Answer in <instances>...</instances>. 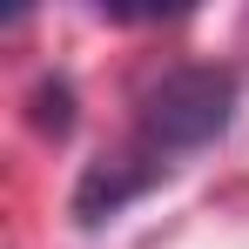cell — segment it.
I'll list each match as a JSON object with an SVG mask.
<instances>
[{
  "mask_svg": "<svg viewBox=\"0 0 249 249\" xmlns=\"http://www.w3.org/2000/svg\"><path fill=\"white\" fill-rule=\"evenodd\" d=\"M236 122V74L229 68H168L142 88L135 101V142L148 162L175 168V155L209 148L222 128Z\"/></svg>",
  "mask_w": 249,
  "mask_h": 249,
  "instance_id": "1",
  "label": "cell"
},
{
  "mask_svg": "<svg viewBox=\"0 0 249 249\" xmlns=\"http://www.w3.org/2000/svg\"><path fill=\"white\" fill-rule=\"evenodd\" d=\"M168 168L148 162L142 148H115V155H101V162H88L81 189H74V222L81 229H101V222H115L135 196H148L155 182H162Z\"/></svg>",
  "mask_w": 249,
  "mask_h": 249,
  "instance_id": "2",
  "label": "cell"
},
{
  "mask_svg": "<svg viewBox=\"0 0 249 249\" xmlns=\"http://www.w3.org/2000/svg\"><path fill=\"white\" fill-rule=\"evenodd\" d=\"M34 128H47V135H68L74 128V88L68 81H41L34 88Z\"/></svg>",
  "mask_w": 249,
  "mask_h": 249,
  "instance_id": "3",
  "label": "cell"
}]
</instances>
